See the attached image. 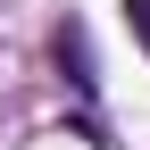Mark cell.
<instances>
[{
    "instance_id": "cell-1",
    "label": "cell",
    "mask_w": 150,
    "mask_h": 150,
    "mask_svg": "<svg viewBox=\"0 0 150 150\" xmlns=\"http://www.w3.org/2000/svg\"><path fill=\"white\" fill-rule=\"evenodd\" d=\"M50 59H59V75H67V92L75 100H100V67H92V33H83V17H59V33H50Z\"/></svg>"
},
{
    "instance_id": "cell-2",
    "label": "cell",
    "mask_w": 150,
    "mask_h": 150,
    "mask_svg": "<svg viewBox=\"0 0 150 150\" xmlns=\"http://www.w3.org/2000/svg\"><path fill=\"white\" fill-rule=\"evenodd\" d=\"M125 33H134L142 59H150V0H125Z\"/></svg>"
}]
</instances>
